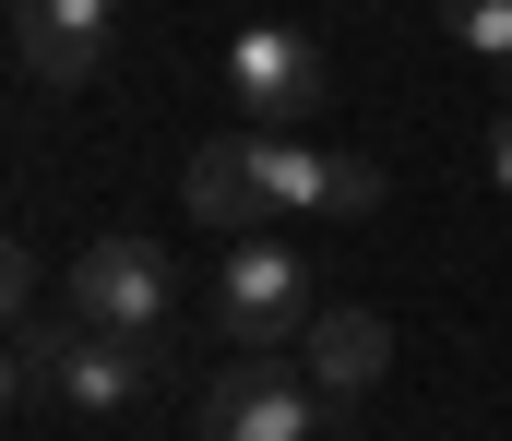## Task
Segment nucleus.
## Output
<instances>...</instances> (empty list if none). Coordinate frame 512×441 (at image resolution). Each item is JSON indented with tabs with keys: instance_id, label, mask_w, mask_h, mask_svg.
I'll list each match as a JSON object with an SVG mask.
<instances>
[{
	"instance_id": "4",
	"label": "nucleus",
	"mask_w": 512,
	"mask_h": 441,
	"mask_svg": "<svg viewBox=\"0 0 512 441\" xmlns=\"http://www.w3.org/2000/svg\"><path fill=\"white\" fill-rule=\"evenodd\" d=\"M108 36H120V0H12V60L48 96L96 84L108 72Z\"/></svg>"
},
{
	"instance_id": "2",
	"label": "nucleus",
	"mask_w": 512,
	"mask_h": 441,
	"mask_svg": "<svg viewBox=\"0 0 512 441\" xmlns=\"http://www.w3.org/2000/svg\"><path fill=\"white\" fill-rule=\"evenodd\" d=\"M310 430H322V382L298 358H239L191 406V441H310Z\"/></svg>"
},
{
	"instance_id": "3",
	"label": "nucleus",
	"mask_w": 512,
	"mask_h": 441,
	"mask_svg": "<svg viewBox=\"0 0 512 441\" xmlns=\"http://www.w3.org/2000/svg\"><path fill=\"white\" fill-rule=\"evenodd\" d=\"M227 96L251 108V132H298V120L334 108V60H322V36H298V24H251V36L227 48Z\"/></svg>"
},
{
	"instance_id": "7",
	"label": "nucleus",
	"mask_w": 512,
	"mask_h": 441,
	"mask_svg": "<svg viewBox=\"0 0 512 441\" xmlns=\"http://www.w3.org/2000/svg\"><path fill=\"white\" fill-rule=\"evenodd\" d=\"M298 370L322 382V406H358V394L393 370V322L382 310H322V322L298 334Z\"/></svg>"
},
{
	"instance_id": "12",
	"label": "nucleus",
	"mask_w": 512,
	"mask_h": 441,
	"mask_svg": "<svg viewBox=\"0 0 512 441\" xmlns=\"http://www.w3.org/2000/svg\"><path fill=\"white\" fill-rule=\"evenodd\" d=\"M489 179L512 191V60H501V120H489Z\"/></svg>"
},
{
	"instance_id": "5",
	"label": "nucleus",
	"mask_w": 512,
	"mask_h": 441,
	"mask_svg": "<svg viewBox=\"0 0 512 441\" xmlns=\"http://www.w3.org/2000/svg\"><path fill=\"white\" fill-rule=\"evenodd\" d=\"M72 322H96V334H167V263L143 251V239H96V251H72Z\"/></svg>"
},
{
	"instance_id": "11",
	"label": "nucleus",
	"mask_w": 512,
	"mask_h": 441,
	"mask_svg": "<svg viewBox=\"0 0 512 441\" xmlns=\"http://www.w3.org/2000/svg\"><path fill=\"white\" fill-rule=\"evenodd\" d=\"M382 203V167L370 155H334V215H370Z\"/></svg>"
},
{
	"instance_id": "1",
	"label": "nucleus",
	"mask_w": 512,
	"mask_h": 441,
	"mask_svg": "<svg viewBox=\"0 0 512 441\" xmlns=\"http://www.w3.org/2000/svg\"><path fill=\"white\" fill-rule=\"evenodd\" d=\"M310 287H322V275H310L286 239H239V251H227V275H215V334H227L239 358H274L286 334H310V322H322Z\"/></svg>"
},
{
	"instance_id": "10",
	"label": "nucleus",
	"mask_w": 512,
	"mask_h": 441,
	"mask_svg": "<svg viewBox=\"0 0 512 441\" xmlns=\"http://www.w3.org/2000/svg\"><path fill=\"white\" fill-rule=\"evenodd\" d=\"M441 24H453V48H477L489 72L512 60V0H441Z\"/></svg>"
},
{
	"instance_id": "6",
	"label": "nucleus",
	"mask_w": 512,
	"mask_h": 441,
	"mask_svg": "<svg viewBox=\"0 0 512 441\" xmlns=\"http://www.w3.org/2000/svg\"><path fill=\"white\" fill-rule=\"evenodd\" d=\"M155 382H167V334H96V322H72L48 394H72L84 418H108V406H143Z\"/></svg>"
},
{
	"instance_id": "9",
	"label": "nucleus",
	"mask_w": 512,
	"mask_h": 441,
	"mask_svg": "<svg viewBox=\"0 0 512 441\" xmlns=\"http://www.w3.org/2000/svg\"><path fill=\"white\" fill-rule=\"evenodd\" d=\"M262 155V191H274V215H334V155L298 144V132H251Z\"/></svg>"
},
{
	"instance_id": "8",
	"label": "nucleus",
	"mask_w": 512,
	"mask_h": 441,
	"mask_svg": "<svg viewBox=\"0 0 512 441\" xmlns=\"http://www.w3.org/2000/svg\"><path fill=\"white\" fill-rule=\"evenodd\" d=\"M179 203H191L203 227H227V239H251L262 215H274V191H262V155H251V132H227V144H203V155H191V179H179Z\"/></svg>"
}]
</instances>
